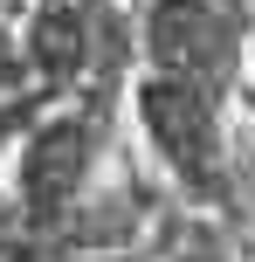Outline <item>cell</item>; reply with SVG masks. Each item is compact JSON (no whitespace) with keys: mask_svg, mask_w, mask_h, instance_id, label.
Listing matches in <instances>:
<instances>
[{"mask_svg":"<svg viewBox=\"0 0 255 262\" xmlns=\"http://www.w3.org/2000/svg\"><path fill=\"white\" fill-rule=\"evenodd\" d=\"M118 118H124V90H83L49 104L14 145V193H7V221L14 235L49 242L69 221L83 193L104 180V166L118 159Z\"/></svg>","mask_w":255,"mask_h":262,"instance_id":"1","label":"cell"},{"mask_svg":"<svg viewBox=\"0 0 255 262\" xmlns=\"http://www.w3.org/2000/svg\"><path fill=\"white\" fill-rule=\"evenodd\" d=\"M124 111H131L138 138L152 145L179 186L187 214H235V104L214 90H193L173 76H131L124 83Z\"/></svg>","mask_w":255,"mask_h":262,"instance_id":"2","label":"cell"},{"mask_svg":"<svg viewBox=\"0 0 255 262\" xmlns=\"http://www.w3.org/2000/svg\"><path fill=\"white\" fill-rule=\"evenodd\" d=\"M248 41L255 21L221 0H131V55L138 76H173L214 97H248Z\"/></svg>","mask_w":255,"mask_h":262,"instance_id":"3","label":"cell"},{"mask_svg":"<svg viewBox=\"0 0 255 262\" xmlns=\"http://www.w3.org/2000/svg\"><path fill=\"white\" fill-rule=\"evenodd\" d=\"M221 7H235V14H248V21H255V0H221Z\"/></svg>","mask_w":255,"mask_h":262,"instance_id":"4","label":"cell"},{"mask_svg":"<svg viewBox=\"0 0 255 262\" xmlns=\"http://www.w3.org/2000/svg\"><path fill=\"white\" fill-rule=\"evenodd\" d=\"M0 7H7V14H21V7H35V0H0Z\"/></svg>","mask_w":255,"mask_h":262,"instance_id":"5","label":"cell"},{"mask_svg":"<svg viewBox=\"0 0 255 262\" xmlns=\"http://www.w3.org/2000/svg\"><path fill=\"white\" fill-rule=\"evenodd\" d=\"M124 7H131V0H124Z\"/></svg>","mask_w":255,"mask_h":262,"instance_id":"6","label":"cell"}]
</instances>
